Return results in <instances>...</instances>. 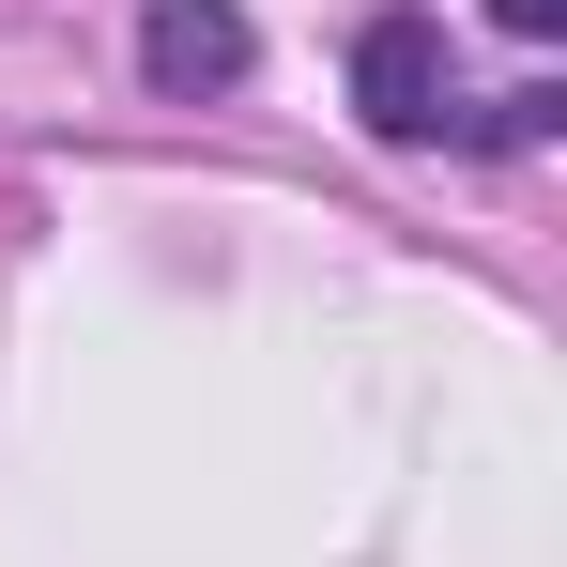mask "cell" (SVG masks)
<instances>
[{
	"mask_svg": "<svg viewBox=\"0 0 567 567\" xmlns=\"http://www.w3.org/2000/svg\"><path fill=\"white\" fill-rule=\"evenodd\" d=\"M246 62H261L246 0H154L138 16V78L154 93H246Z\"/></svg>",
	"mask_w": 567,
	"mask_h": 567,
	"instance_id": "2",
	"label": "cell"
},
{
	"mask_svg": "<svg viewBox=\"0 0 567 567\" xmlns=\"http://www.w3.org/2000/svg\"><path fill=\"white\" fill-rule=\"evenodd\" d=\"M491 16H506V31H567V0H491Z\"/></svg>",
	"mask_w": 567,
	"mask_h": 567,
	"instance_id": "4",
	"label": "cell"
},
{
	"mask_svg": "<svg viewBox=\"0 0 567 567\" xmlns=\"http://www.w3.org/2000/svg\"><path fill=\"white\" fill-rule=\"evenodd\" d=\"M445 16L430 0H383L369 31H353V123H369L383 154H414V138H445Z\"/></svg>",
	"mask_w": 567,
	"mask_h": 567,
	"instance_id": "1",
	"label": "cell"
},
{
	"mask_svg": "<svg viewBox=\"0 0 567 567\" xmlns=\"http://www.w3.org/2000/svg\"><path fill=\"white\" fill-rule=\"evenodd\" d=\"M445 123H461L475 154H537V138L567 123V93H491V107H445Z\"/></svg>",
	"mask_w": 567,
	"mask_h": 567,
	"instance_id": "3",
	"label": "cell"
}]
</instances>
